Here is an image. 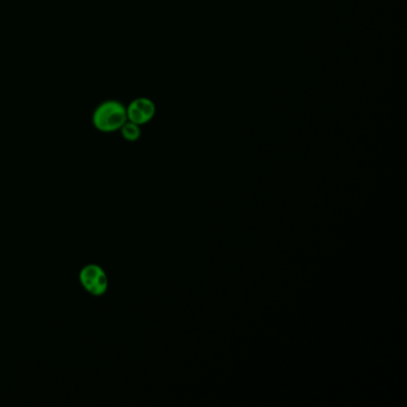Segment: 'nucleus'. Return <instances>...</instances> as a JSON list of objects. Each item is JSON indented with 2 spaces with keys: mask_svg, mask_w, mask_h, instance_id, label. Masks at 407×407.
Returning a JSON list of instances; mask_svg holds the SVG:
<instances>
[{
  "mask_svg": "<svg viewBox=\"0 0 407 407\" xmlns=\"http://www.w3.org/2000/svg\"><path fill=\"white\" fill-rule=\"evenodd\" d=\"M127 108L120 101L108 99L98 104L92 114V124L102 133L120 131L127 122Z\"/></svg>",
  "mask_w": 407,
  "mask_h": 407,
  "instance_id": "1",
  "label": "nucleus"
},
{
  "mask_svg": "<svg viewBox=\"0 0 407 407\" xmlns=\"http://www.w3.org/2000/svg\"><path fill=\"white\" fill-rule=\"evenodd\" d=\"M79 280L86 292L90 293L91 295H103L108 289V276L97 264L84 266L79 273Z\"/></svg>",
  "mask_w": 407,
  "mask_h": 407,
  "instance_id": "2",
  "label": "nucleus"
},
{
  "mask_svg": "<svg viewBox=\"0 0 407 407\" xmlns=\"http://www.w3.org/2000/svg\"><path fill=\"white\" fill-rule=\"evenodd\" d=\"M127 108V119L133 124L143 126L153 120L157 107L151 98L138 97L133 99Z\"/></svg>",
  "mask_w": 407,
  "mask_h": 407,
  "instance_id": "3",
  "label": "nucleus"
},
{
  "mask_svg": "<svg viewBox=\"0 0 407 407\" xmlns=\"http://www.w3.org/2000/svg\"><path fill=\"white\" fill-rule=\"evenodd\" d=\"M120 131L122 138L128 142L138 141L139 139L141 138V126L133 124L131 121H127L121 127Z\"/></svg>",
  "mask_w": 407,
  "mask_h": 407,
  "instance_id": "4",
  "label": "nucleus"
}]
</instances>
